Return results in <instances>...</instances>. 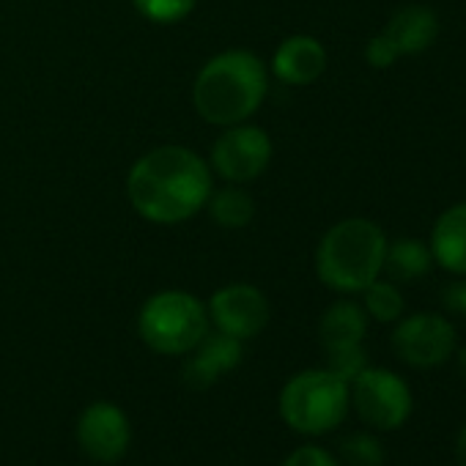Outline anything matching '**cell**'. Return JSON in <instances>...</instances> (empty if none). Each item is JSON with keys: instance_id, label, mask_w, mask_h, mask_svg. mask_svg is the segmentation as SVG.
<instances>
[{"instance_id": "44dd1931", "label": "cell", "mask_w": 466, "mask_h": 466, "mask_svg": "<svg viewBox=\"0 0 466 466\" xmlns=\"http://www.w3.org/2000/svg\"><path fill=\"white\" fill-rule=\"evenodd\" d=\"M327 368H329L335 376H340L343 381L351 384V381L368 368V354H365L362 343H360V346L329 349V351H327Z\"/></svg>"}, {"instance_id": "ac0fdd59", "label": "cell", "mask_w": 466, "mask_h": 466, "mask_svg": "<svg viewBox=\"0 0 466 466\" xmlns=\"http://www.w3.org/2000/svg\"><path fill=\"white\" fill-rule=\"evenodd\" d=\"M365 313L379 321V324H392L403 316L406 310V302H403V294L400 289L392 283V280H381L376 278L365 291Z\"/></svg>"}, {"instance_id": "30bf717a", "label": "cell", "mask_w": 466, "mask_h": 466, "mask_svg": "<svg viewBox=\"0 0 466 466\" xmlns=\"http://www.w3.org/2000/svg\"><path fill=\"white\" fill-rule=\"evenodd\" d=\"M208 319L214 327L237 340H250L269 324V302L256 286L233 283L219 289L208 302Z\"/></svg>"}, {"instance_id": "277c9868", "label": "cell", "mask_w": 466, "mask_h": 466, "mask_svg": "<svg viewBox=\"0 0 466 466\" xmlns=\"http://www.w3.org/2000/svg\"><path fill=\"white\" fill-rule=\"evenodd\" d=\"M351 406V387L329 368L302 370L291 376L280 390V417L302 436H321L335 431Z\"/></svg>"}, {"instance_id": "8992f818", "label": "cell", "mask_w": 466, "mask_h": 466, "mask_svg": "<svg viewBox=\"0 0 466 466\" xmlns=\"http://www.w3.org/2000/svg\"><path fill=\"white\" fill-rule=\"evenodd\" d=\"M349 387L360 420L376 431H395L411 417L414 409L411 390L392 370L365 368Z\"/></svg>"}, {"instance_id": "4fadbf2b", "label": "cell", "mask_w": 466, "mask_h": 466, "mask_svg": "<svg viewBox=\"0 0 466 466\" xmlns=\"http://www.w3.org/2000/svg\"><path fill=\"white\" fill-rule=\"evenodd\" d=\"M272 69L289 86H310L327 69V50L313 36H291L278 47Z\"/></svg>"}, {"instance_id": "484cf974", "label": "cell", "mask_w": 466, "mask_h": 466, "mask_svg": "<svg viewBox=\"0 0 466 466\" xmlns=\"http://www.w3.org/2000/svg\"><path fill=\"white\" fill-rule=\"evenodd\" d=\"M458 373H461V379L466 381V349L458 351Z\"/></svg>"}, {"instance_id": "603a6c76", "label": "cell", "mask_w": 466, "mask_h": 466, "mask_svg": "<svg viewBox=\"0 0 466 466\" xmlns=\"http://www.w3.org/2000/svg\"><path fill=\"white\" fill-rule=\"evenodd\" d=\"M283 466H340V463L329 450L319 444H302L283 461Z\"/></svg>"}, {"instance_id": "d6986e66", "label": "cell", "mask_w": 466, "mask_h": 466, "mask_svg": "<svg viewBox=\"0 0 466 466\" xmlns=\"http://www.w3.org/2000/svg\"><path fill=\"white\" fill-rule=\"evenodd\" d=\"M340 458L349 466H384V447L373 433L357 431L340 441Z\"/></svg>"}, {"instance_id": "8fae6325", "label": "cell", "mask_w": 466, "mask_h": 466, "mask_svg": "<svg viewBox=\"0 0 466 466\" xmlns=\"http://www.w3.org/2000/svg\"><path fill=\"white\" fill-rule=\"evenodd\" d=\"M242 340L230 338L225 332H214V335H203V340L192 349V357L184 365V381L192 390H206L211 387L219 376L230 373L242 362Z\"/></svg>"}, {"instance_id": "ffe728a7", "label": "cell", "mask_w": 466, "mask_h": 466, "mask_svg": "<svg viewBox=\"0 0 466 466\" xmlns=\"http://www.w3.org/2000/svg\"><path fill=\"white\" fill-rule=\"evenodd\" d=\"M132 4L146 20L157 25H170V23L184 20L192 12L195 0H132Z\"/></svg>"}, {"instance_id": "cb8c5ba5", "label": "cell", "mask_w": 466, "mask_h": 466, "mask_svg": "<svg viewBox=\"0 0 466 466\" xmlns=\"http://www.w3.org/2000/svg\"><path fill=\"white\" fill-rule=\"evenodd\" d=\"M441 299H444V308H447V310H452V313H458V316L466 319V275H463L461 280L444 286Z\"/></svg>"}, {"instance_id": "7c38bea8", "label": "cell", "mask_w": 466, "mask_h": 466, "mask_svg": "<svg viewBox=\"0 0 466 466\" xmlns=\"http://www.w3.org/2000/svg\"><path fill=\"white\" fill-rule=\"evenodd\" d=\"M433 264L450 275H466V203H455L439 214L431 230Z\"/></svg>"}, {"instance_id": "5b68a950", "label": "cell", "mask_w": 466, "mask_h": 466, "mask_svg": "<svg viewBox=\"0 0 466 466\" xmlns=\"http://www.w3.org/2000/svg\"><path fill=\"white\" fill-rule=\"evenodd\" d=\"M137 329L143 343L157 354H189L208 332V310L187 291H162L143 305Z\"/></svg>"}, {"instance_id": "5bb4252c", "label": "cell", "mask_w": 466, "mask_h": 466, "mask_svg": "<svg viewBox=\"0 0 466 466\" xmlns=\"http://www.w3.org/2000/svg\"><path fill=\"white\" fill-rule=\"evenodd\" d=\"M384 34L392 39L400 56H420L425 53L439 36V17L428 6H403L392 15Z\"/></svg>"}, {"instance_id": "6da1fadb", "label": "cell", "mask_w": 466, "mask_h": 466, "mask_svg": "<svg viewBox=\"0 0 466 466\" xmlns=\"http://www.w3.org/2000/svg\"><path fill=\"white\" fill-rule=\"evenodd\" d=\"M135 211L151 222L173 225L200 211L211 195L208 165L189 148L162 146L148 151L127 181Z\"/></svg>"}, {"instance_id": "e0dca14e", "label": "cell", "mask_w": 466, "mask_h": 466, "mask_svg": "<svg viewBox=\"0 0 466 466\" xmlns=\"http://www.w3.org/2000/svg\"><path fill=\"white\" fill-rule=\"evenodd\" d=\"M208 211L211 219L222 228H245L256 217V203L245 189L237 187H225L214 195H208Z\"/></svg>"}, {"instance_id": "d4e9b609", "label": "cell", "mask_w": 466, "mask_h": 466, "mask_svg": "<svg viewBox=\"0 0 466 466\" xmlns=\"http://www.w3.org/2000/svg\"><path fill=\"white\" fill-rule=\"evenodd\" d=\"M455 461L458 466H466V425L458 431V439H455Z\"/></svg>"}, {"instance_id": "52a82bcc", "label": "cell", "mask_w": 466, "mask_h": 466, "mask_svg": "<svg viewBox=\"0 0 466 466\" xmlns=\"http://www.w3.org/2000/svg\"><path fill=\"white\" fill-rule=\"evenodd\" d=\"M458 346V335L450 319L441 313H411L400 316L392 332V349L400 362L411 368H439L444 365Z\"/></svg>"}, {"instance_id": "3957f363", "label": "cell", "mask_w": 466, "mask_h": 466, "mask_svg": "<svg viewBox=\"0 0 466 466\" xmlns=\"http://www.w3.org/2000/svg\"><path fill=\"white\" fill-rule=\"evenodd\" d=\"M387 237L365 217H349L332 225L316 250L319 280L338 294H362L384 269Z\"/></svg>"}, {"instance_id": "ba28073f", "label": "cell", "mask_w": 466, "mask_h": 466, "mask_svg": "<svg viewBox=\"0 0 466 466\" xmlns=\"http://www.w3.org/2000/svg\"><path fill=\"white\" fill-rule=\"evenodd\" d=\"M272 159V140L258 127H233L211 148V165L214 170L230 181L245 184L258 178Z\"/></svg>"}, {"instance_id": "9a60e30c", "label": "cell", "mask_w": 466, "mask_h": 466, "mask_svg": "<svg viewBox=\"0 0 466 466\" xmlns=\"http://www.w3.org/2000/svg\"><path fill=\"white\" fill-rule=\"evenodd\" d=\"M321 343L324 349H343V346H360L368 335V313L357 302H335L321 316Z\"/></svg>"}, {"instance_id": "9c48e42d", "label": "cell", "mask_w": 466, "mask_h": 466, "mask_svg": "<svg viewBox=\"0 0 466 466\" xmlns=\"http://www.w3.org/2000/svg\"><path fill=\"white\" fill-rule=\"evenodd\" d=\"M77 441L88 458L99 463H116L127 455L132 441L129 417L121 406L110 400H96L86 406L77 420Z\"/></svg>"}, {"instance_id": "7402d4cb", "label": "cell", "mask_w": 466, "mask_h": 466, "mask_svg": "<svg viewBox=\"0 0 466 466\" xmlns=\"http://www.w3.org/2000/svg\"><path fill=\"white\" fill-rule=\"evenodd\" d=\"M400 58L398 47L392 45V39L381 31L379 36H373L365 47V61L373 66V69H390L395 61Z\"/></svg>"}, {"instance_id": "7a4b0ae2", "label": "cell", "mask_w": 466, "mask_h": 466, "mask_svg": "<svg viewBox=\"0 0 466 466\" xmlns=\"http://www.w3.org/2000/svg\"><path fill=\"white\" fill-rule=\"evenodd\" d=\"M269 77L261 58L245 50H230L211 58L192 88L200 118L217 127H237L250 118L267 99Z\"/></svg>"}, {"instance_id": "2e32d148", "label": "cell", "mask_w": 466, "mask_h": 466, "mask_svg": "<svg viewBox=\"0 0 466 466\" xmlns=\"http://www.w3.org/2000/svg\"><path fill=\"white\" fill-rule=\"evenodd\" d=\"M433 267V253L428 248V242L422 239H395L387 242V253H384V269L390 275L392 283H414L420 278H425Z\"/></svg>"}]
</instances>
